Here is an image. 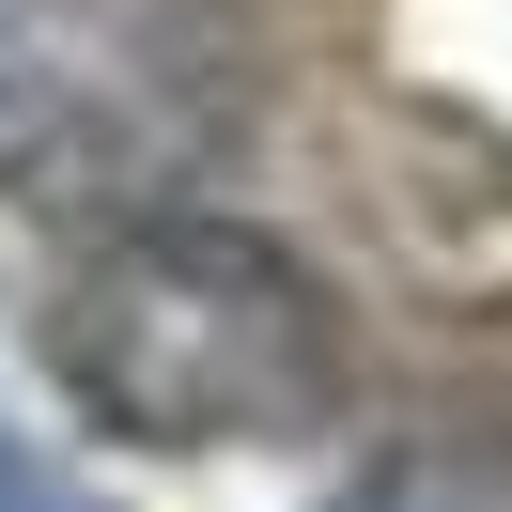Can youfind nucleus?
<instances>
[{"label":"nucleus","mask_w":512,"mask_h":512,"mask_svg":"<svg viewBox=\"0 0 512 512\" xmlns=\"http://www.w3.org/2000/svg\"><path fill=\"white\" fill-rule=\"evenodd\" d=\"M47 357L140 450H249V435H311L342 404V342H326L311 264L249 218H202V202L109 218L47 311Z\"/></svg>","instance_id":"nucleus-1"},{"label":"nucleus","mask_w":512,"mask_h":512,"mask_svg":"<svg viewBox=\"0 0 512 512\" xmlns=\"http://www.w3.org/2000/svg\"><path fill=\"white\" fill-rule=\"evenodd\" d=\"M249 125V47L218 0H0V187L140 218Z\"/></svg>","instance_id":"nucleus-2"},{"label":"nucleus","mask_w":512,"mask_h":512,"mask_svg":"<svg viewBox=\"0 0 512 512\" xmlns=\"http://www.w3.org/2000/svg\"><path fill=\"white\" fill-rule=\"evenodd\" d=\"M0 512H78V497H63V481H47V466H32L16 435H0Z\"/></svg>","instance_id":"nucleus-3"}]
</instances>
